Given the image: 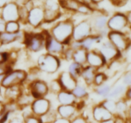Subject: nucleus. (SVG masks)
Here are the masks:
<instances>
[{
    "instance_id": "1",
    "label": "nucleus",
    "mask_w": 131,
    "mask_h": 123,
    "mask_svg": "<svg viewBox=\"0 0 131 123\" xmlns=\"http://www.w3.org/2000/svg\"><path fill=\"white\" fill-rule=\"evenodd\" d=\"M74 24V21L70 19L60 20L52 26L49 33L64 45L69 46L72 40Z\"/></svg>"
},
{
    "instance_id": "2",
    "label": "nucleus",
    "mask_w": 131,
    "mask_h": 123,
    "mask_svg": "<svg viewBox=\"0 0 131 123\" xmlns=\"http://www.w3.org/2000/svg\"><path fill=\"white\" fill-rule=\"evenodd\" d=\"M61 59L48 53L42 54L38 56L37 67L40 71L47 74H53L58 71L61 66Z\"/></svg>"
},
{
    "instance_id": "3",
    "label": "nucleus",
    "mask_w": 131,
    "mask_h": 123,
    "mask_svg": "<svg viewBox=\"0 0 131 123\" xmlns=\"http://www.w3.org/2000/svg\"><path fill=\"white\" fill-rule=\"evenodd\" d=\"M46 38V31L39 33H25L23 43L29 52L37 53L45 49Z\"/></svg>"
},
{
    "instance_id": "4",
    "label": "nucleus",
    "mask_w": 131,
    "mask_h": 123,
    "mask_svg": "<svg viewBox=\"0 0 131 123\" xmlns=\"http://www.w3.org/2000/svg\"><path fill=\"white\" fill-rule=\"evenodd\" d=\"M28 75V73L24 70L12 69L4 77L1 88L5 89L14 85H23L27 81Z\"/></svg>"
},
{
    "instance_id": "5",
    "label": "nucleus",
    "mask_w": 131,
    "mask_h": 123,
    "mask_svg": "<svg viewBox=\"0 0 131 123\" xmlns=\"http://www.w3.org/2000/svg\"><path fill=\"white\" fill-rule=\"evenodd\" d=\"M93 34H94V32L90 20L84 19L78 24H74L72 40L75 41H82Z\"/></svg>"
},
{
    "instance_id": "6",
    "label": "nucleus",
    "mask_w": 131,
    "mask_h": 123,
    "mask_svg": "<svg viewBox=\"0 0 131 123\" xmlns=\"http://www.w3.org/2000/svg\"><path fill=\"white\" fill-rule=\"evenodd\" d=\"M28 89L29 94L34 99L45 98L49 93L47 83L44 80L38 79L29 82Z\"/></svg>"
},
{
    "instance_id": "7",
    "label": "nucleus",
    "mask_w": 131,
    "mask_h": 123,
    "mask_svg": "<svg viewBox=\"0 0 131 123\" xmlns=\"http://www.w3.org/2000/svg\"><path fill=\"white\" fill-rule=\"evenodd\" d=\"M44 23V10L42 6H35L29 10L26 24L33 28H38Z\"/></svg>"
},
{
    "instance_id": "8",
    "label": "nucleus",
    "mask_w": 131,
    "mask_h": 123,
    "mask_svg": "<svg viewBox=\"0 0 131 123\" xmlns=\"http://www.w3.org/2000/svg\"><path fill=\"white\" fill-rule=\"evenodd\" d=\"M97 49L103 57L106 65L116 59L120 55V52L117 48L108 40L102 42L99 48Z\"/></svg>"
},
{
    "instance_id": "9",
    "label": "nucleus",
    "mask_w": 131,
    "mask_h": 123,
    "mask_svg": "<svg viewBox=\"0 0 131 123\" xmlns=\"http://www.w3.org/2000/svg\"><path fill=\"white\" fill-rule=\"evenodd\" d=\"M46 31L45 50L46 52L54 56H58L61 59V56L65 50V45L58 41L49 34L48 31Z\"/></svg>"
},
{
    "instance_id": "10",
    "label": "nucleus",
    "mask_w": 131,
    "mask_h": 123,
    "mask_svg": "<svg viewBox=\"0 0 131 123\" xmlns=\"http://www.w3.org/2000/svg\"><path fill=\"white\" fill-rule=\"evenodd\" d=\"M30 109L33 115L41 117L51 110V102L46 97L35 99L31 104Z\"/></svg>"
},
{
    "instance_id": "11",
    "label": "nucleus",
    "mask_w": 131,
    "mask_h": 123,
    "mask_svg": "<svg viewBox=\"0 0 131 123\" xmlns=\"http://www.w3.org/2000/svg\"><path fill=\"white\" fill-rule=\"evenodd\" d=\"M19 6L14 1L8 3L2 9L0 17L5 22L10 21H19Z\"/></svg>"
},
{
    "instance_id": "12",
    "label": "nucleus",
    "mask_w": 131,
    "mask_h": 123,
    "mask_svg": "<svg viewBox=\"0 0 131 123\" xmlns=\"http://www.w3.org/2000/svg\"><path fill=\"white\" fill-rule=\"evenodd\" d=\"M107 38L120 52L125 51L129 45L127 38L122 32L110 31Z\"/></svg>"
},
{
    "instance_id": "13",
    "label": "nucleus",
    "mask_w": 131,
    "mask_h": 123,
    "mask_svg": "<svg viewBox=\"0 0 131 123\" xmlns=\"http://www.w3.org/2000/svg\"><path fill=\"white\" fill-rule=\"evenodd\" d=\"M86 65L94 68L99 71V69L106 66V64L98 49L94 48L87 52Z\"/></svg>"
},
{
    "instance_id": "14",
    "label": "nucleus",
    "mask_w": 131,
    "mask_h": 123,
    "mask_svg": "<svg viewBox=\"0 0 131 123\" xmlns=\"http://www.w3.org/2000/svg\"><path fill=\"white\" fill-rule=\"evenodd\" d=\"M62 90L72 92L78 84V80L74 79L67 71H63L57 78Z\"/></svg>"
},
{
    "instance_id": "15",
    "label": "nucleus",
    "mask_w": 131,
    "mask_h": 123,
    "mask_svg": "<svg viewBox=\"0 0 131 123\" xmlns=\"http://www.w3.org/2000/svg\"><path fill=\"white\" fill-rule=\"evenodd\" d=\"M127 18L122 14H116L108 19L107 27L111 31L122 32L126 26Z\"/></svg>"
},
{
    "instance_id": "16",
    "label": "nucleus",
    "mask_w": 131,
    "mask_h": 123,
    "mask_svg": "<svg viewBox=\"0 0 131 123\" xmlns=\"http://www.w3.org/2000/svg\"><path fill=\"white\" fill-rule=\"evenodd\" d=\"M92 116L93 119L96 122L100 123L113 118V114L109 112L101 103L95 105L92 110Z\"/></svg>"
},
{
    "instance_id": "17",
    "label": "nucleus",
    "mask_w": 131,
    "mask_h": 123,
    "mask_svg": "<svg viewBox=\"0 0 131 123\" xmlns=\"http://www.w3.org/2000/svg\"><path fill=\"white\" fill-rule=\"evenodd\" d=\"M24 85V84H23ZM22 85H14L5 88L3 94L4 100L6 101V103H16L23 93V86Z\"/></svg>"
},
{
    "instance_id": "18",
    "label": "nucleus",
    "mask_w": 131,
    "mask_h": 123,
    "mask_svg": "<svg viewBox=\"0 0 131 123\" xmlns=\"http://www.w3.org/2000/svg\"><path fill=\"white\" fill-rule=\"evenodd\" d=\"M108 18L105 14L102 12L95 14L90 20L94 34H97L101 31L107 28Z\"/></svg>"
},
{
    "instance_id": "19",
    "label": "nucleus",
    "mask_w": 131,
    "mask_h": 123,
    "mask_svg": "<svg viewBox=\"0 0 131 123\" xmlns=\"http://www.w3.org/2000/svg\"><path fill=\"white\" fill-rule=\"evenodd\" d=\"M56 111L58 117L71 120L76 116L78 110L75 105H59Z\"/></svg>"
},
{
    "instance_id": "20",
    "label": "nucleus",
    "mask_w": 131,
    "mask_h": 123,
    "mask_svg": "<svg viewBox=\"0 0 131 123\" xmlns=\"http://www.w3.org/2000/svg\"><path fill=\"white\" fill-rule=\"evenodd\" d=\"M24 34L25 33L20 31L15 33H8V32H3L0 33V40L2 42L3 45L11 44L16 42H24Z\"/></svg>"
},
{
    "instance_id": "21",
    "label": "nucleus",
    "mask_w": 131,
    "mask_h": 123,
    "mask_svg": "<svg viewBox=\"0 0 131 123\" xmlns=\"http://www.w3.org/2000/svg\"><path fill=\"white\" fill-rule=\"evenodd\" d=\"M98 70L95 68L88 65H85L83 67L82 72L81 73L80 79L84 82L86 86H92L93 84V80H94L95 75Z\"/></svg>"
},
{
    "instance_id": "22",
    "label": "nucleus",
    "mask_w": 131,
    "mask_h": 123,
    "mask_svg": "<svg viewBox=\"0 0 131 123\" xmlns=\"http://www.w3.org/2000/svg\"><path fill=\"white\" fill-rule=\"evenodd\" d=\"M56 99L60 105H76L79 102L72 92L65 90L56 94Z\"/></svg>"
},
{
    "instance_id": "23",
    "label": "nucleus",
    "mask_w": 131,
    "mask_h": 123,
    "mask_svg": "<svg viewBox=\"0 0 131 123\" xmlns=\"http://www.w3.org/2000/svg\"><path fill=\"white\" fill-rule=\"evenodd\" d=\"M103 39L104 38L99 34H93L83 40L81 41V48H84L87 51L94 49L95 45L102 43Z\"/></svg>"
},
{
    "instance_id": "24",
    "label": "nucleus",
    "mask_w": 131,
    "mask_h": 123,
    "mask_svg": "<svg viewBox=\"0 0 131 123\" xmlns=\"http://www.w3.org/2000/svg\"><path fill=\"white\" fill-rule=\"evenodd\" d=\"M34 100L35 99L33 98V96L29 94V92L28 91L26 93V92H24V91H23V94L20 95V96L19 97V99L17 100L16 104L17 105L19 109V108L23 109V108H26V107H29Z\"/></svg>"
},
{
    "instance_id": "25",
    "label": "nucleus",
    "mask_w": 131,
    "mask_h": 123,
    "mask_svg": "<svg viewBox=\"0 0 131 123\" xmlns=\"http://www.w3.org/2000/svg\"><path fill=\"white\" fill-rule=\"evenodd\" d=\"M72 93L78 101H84V100L88 98V91L86 85L85 84L84 85L80 84L79 82L78 85L72 91Z\"/></svg>"
},
{
    "instance_id": "26",
    "label": "nucleus",
    "mask_w": 131,
    "mask_h": 123,
    "mask_svg": "<svg viewBox=\"0 0 131 123\" xmlns=\"http://www.w3.org/2000/svg\"><path fill=\"white\" fill-rule=\"evenodd\" d=\"M88 51L83 48H78L74 52L72 61L83 66L86 65V56Z\"/></svg>"
},
{
    "instance_id": "27",
    "label": "nucleus",
    "mask_w": 131,
    "mask_h": 123,
    "mask_svg": "<svg viewBox=\"0 0 131 123\" xmlns=\"http://www.w3.org/2000/svg\"><path fill=\"white\" fill-rule=\"evenodd\" d=\"M84 66H83L80 64L72 61L71 63L69 65V67H68L67 71L74 79L79 81V79H80L81 77V73Z\"/></svg>"
},
{
    "instance_id": "28",
    "label": "nucleus",
    "mask_w": 131,
    "mask_h": 123,
    "mask_svg": "<svg viewBox=\"0 0 131 123\" xmlns=\"http://www.w3.org/2000/svg\"><path fill=\"white\" fill-rule=\"evenodd\" d=\"M111 88L110 85L106 84V83L99 86L94 87V91L99 96L102 98H107L111 92Z\"/></svg>"
},
{
    "instance_id": "29",
    "label": "nucleus",
    "mask_w": 131,
    "mask_h": 123,
    "mask_svg": "<svg viewBox=\"0 0 131 123\" xmlns=\"http://www.w3.org/2000/svg\"><path fill=\"white\" fill-rule=\"evenodd\" d=\"M101 105L104 107L106 109H107L109 112H111L112 114L114 115L116 114V102H115L113 99L110 98H106L102 102H100Z\"/></svg>"
},
{
    "instance_id": "30",
    "label": "nucleus",
    "mask_w": 131,
    "mask_h": 123,
    "mask_svg": "<svg viewBox=\"0 0 131 123\" xmlns=\"http://www.w3.org/2000/svg\"><path fill=\"white\" fill-rule=\"evenodd\" d=\"M107 80V76L105 73L102 72V71H97L95 75L93 85L94 87L99 86V85L105 84Z\"/></svg>"
},
{
    "instance_id": "31",
    "label": "nucleus",
    "mask_w": 131,
    "mask_h": 123,
    "mask_svg": "<svg viewBox=\"0 0 131 123\" xmlns=\"http://www.w3.org/2000/svg\"><path fill=\"white\" fill-rule=\"evenodd\" d=\"M20 31V25L19 21H10L6 22L5 31L8 33H15Z\"/></svg>"
},
{
    "instance_id": "32",
    "label": "nucleus",
    "mask_w": 131,
    "mask_h": 123,
    "mask_svg": "<svg viewBox=\"0 0 131 123\" xmlns=\"http://www.w3.org/2000/svg\"><path fill=\"white\" fill-rule=\"evenodd\" d=\"M76 12L79 13V14H81V15H92V14L94 12V10L92 8H91L89 6L81 3L80 4V5H79V8H78Z\"/></svg>"
},
{
    "instance_id": "33",
    "label": "nucleus",
    "mask_w": 131,
    "mask_h": 123,
    "mask_svg": "<svg viewBox=\"0 0 131 123\" xmlns=\"http://www.w3.org/2000/svg\"><path fill=\"white\" fill-rule=\"evenodd\" d=\"M49 92H51V93L56 94H57L59 92L62 90L60 82L57 79L52 80L50 82V84L49 85Z\"/></svg>"
},
{
    "instance_id": "34",
    "label": "nucleus",
    "mask_w": 131,
    "mask_h": 123,
    "mask_svg": "<svg viewBox=\"0 0 131 123\" xmlns=\"http://www.w3.org/2000/svg\"><path fill=\"white\" fill-rule=\"evenodd\" d=\"M12 63L10 61H3L0 62V75H6L8 72L12 70Z\"/></svg>"
},
{
    "instance_id": "35",
    "label": "nucleus",
    "mask_w": 131,
    "mask_h": 123,
    "mask_svg": "<svg viewBox=\"0 0 131 123\" xmlns=\"http://www.w3.org/2000/svg\"><path fill=\"white\" fill-rule=\"evenodd\" d=\"M74 51L69 46H65V50L61 56V59H63L65 61H72L73 54Z\"/></svg>"
},
{
    "instance_id": "36",
    "label": "nucleus",
    "mask_w": 131,
    "mask_h": 123,
    "mask_svg": "<svg viewBox=\"0 0 131 123\" xmlns=\"http://www.w3.org/2000/svg\"><path fill=\"white\" fill-rule=\"evenodd\" d=\"M124 91H125V88L124 86H122V85H118V86L114 88L113 89H111V92H110V94H109L108 97L107 98L113 99V98H116V97L121 95L124 93Z\"/></svg>"
},
{
    "instance_id": "37",
    "label": "nucleus",
    "mask_w": 131,
    "mask_h": 123,
    "mask_svg": "<svg viewBox=\"0 0 131 123\" xmlns=\"http://www.w3.org/2000/svg\"><path fill=\"white\" fill-rule=\"evenodd\" d=\"M127 105L123 101H119V102H116V114L115 115L117 114V116H121L122 114L125 113L127 110ZM114 115V116H115Z\"/></svg>"
},
{
    "instance_id": "38",
    "label": "nucleus",
    "mask_w": 131,
    "mask_h": 123,
    "mask_svg": "<svg viewBox=\"0 0 131 123\" xmlns=\"http://www.w3.org/2000/svg\"><path fill=\"white\" fill-rule=\"evenodd\" d=\"M24 123H42L40 117L35 116L33 114L23 118Z\"/></svg>"
},
{
    "instance_id": "39",
    "label": "nucleus",
    "mask_w": 131,
    "mask_h": 123,
    "mask_svg": "<svg viewBox=\"0 0 131 123\" xmlns=\"http://www.w3.org/2000/svg\"><path fill=\"white\" fill-rule=\"evenodd\" d=\"M88 121L86 117L83 115L75 116L70 120V123H88Z\"/></svg>"
},
{
    "instance_id": "40",
    "label": "nucleus",
    "mask_w": 131,
    "mask_h": 123,
    "mask_svg": "<svg viewBox=\"0 0 131 123\" xmlns=\"http://www.w3.org/2000/svg\"><path fill=\"white\" fill-rule=\"evenodd\" d=\"M3 61H10L9 52H0V62H3Z\"/></svg>"
},
{
    "instance_id": "41",
    "label": "nucleus",
    "mask_w": 131,
    "mask_h": 123,
    "mask_svg": "<svg viewBox=\"0 0 131 123\" xmlns=\"http://www.w3.org/2000/svg\"><path fill=\"white\" fill-rule=\"evenodd\" d=\"M52 123H70V120L58 117L57 118L54 120V121Z\"/></svg>"
},
{
    "instance_id": "42",
    "label": "nucleus",
    "mask_w": 131,
    "mask_h": 123,
    "mask_svg": "<svg viewBox=\"0 0 131 123\" xmlns=\"http://www.w3.org/2000/svg\"><path fill=\"white\" fill-rule=\"evenodd\" d=\"M8 123H24V122L23 119H20L17 117H15L10 119L8 121Z\"/></svg>"
},
{
    "instance_id": "43",
    "label": "nucleus",
    "mask_w": 131,
    "mask_h": 123,
    "mask_svg": "<svg viewBox=\"0 0 131 123\" xmlns=\"http://www.w3.org/2000/svg\"><path fill=\"white\" fill-rule=\"evenodd\" d=\"M6 111V103L3 101L0 100V114H3Z\"/></svg>"
},
{
    "instance_id": "44",
    "label": "nucleus",
    "mask_w": 131,
    "mask_h": 123,
    "mask_svg": "<svg viewBox=\"0 0 131 123\" xmlns=\"http://www.w3.org/2000/svg\"><path fill=\"white\" fill-rule=\"evenodd\" d=\"M5 26H6V22L0 17V33L5 31Z\"/></svg>"
},
{
    "instance_id": "45",
    "label": "nucleus",
    "mask_w": 131,
    "mask_h": 123,
    "mask_svg": "<svg viewBox=\"0 0 131 123\" xmlns=\"http://www.w3.org/2000/svg\"><path fill=\"white\" fill-rule=\"evenodd\" d=\"M124 81L125 84H127V85L131 84V73L125 75V77H124Z\"/></svg>"
},
{
    "instance_id": "46",
    "label": "nucleus",
    "mask_w": 131,
    "mask_h": 123,
    "mask_svg": "<svg viewBox=\"0 0 131 123\" xmlns=\"http://www.w3.org/2000/svg\"><path fill=\"white\" fill-rule=\"evenodd\" d=\"M30 1H31V0H15L14 2L16 3L19 6H23V5H26Z\"/></svg>"
},
{
    "instance_id": "47",
    "label": "nucleus",
    "mask_w": 131,
    "mask_h": 123,
    "mask_svg": "<svg viewBox=\"0 0 131 123\" xmlns=\"http://www.w3.org/2000/svg\"><path fill=\"white\" fill-rule=\"evenodd\" d=\"M111 1L113 5H116V6H120L123 3L124 0H111Z\"/></svg>"
},
{
    "instance_id": "48",
    "label": "nucleus",
    "mask_w": 131,
    "mask_h": 123,
    "mask_svg": "<svg viewBox=\"0 0 131 123\" xmlns=\"http://www.w3.org/2000/svg\"><path fill=\"white\" fill-rule=\"evenodd\" d=\"M9 2L8 0H0V8L2 9Z\"/></svg>"
},
{
    "instance_id": "49",
    "label": "nucleus",
    "mask_w": 131,
    "mask_h": 123,
    "mask_svg": "<svg viewBox=\"0 0 131 123\" xmlns=\"http://www.w3.org/2000/svg\"><path fill=\"white\" fill-rule=\"evenodd\" d=\"M100 123H115V120L113 119H113H111L107 120V121H103V122H101Z\"/></svg>"
},
{
    "instance_id": "50",
    "label": "nucleus",
    "mask_w": 131,
    "mask_h": 123,
    "mask_svg": "<svg viewBox=\"0 0 131 123\" xmlns=\"http://www.w3.org/2000/svg\"><path fill=\"white\" fill-rule=\"evenodd\" d=\"M102 1H103V0H92V2H93L94 4H95V5H98L99 3L102 2Z\"/></svg>"
},
{
    "instance_id": "51",
    "label": "nucleus",
    "mask_w": 131,
    "mask_h": 123,
    "mask_svg": "<svg viewBox=\"0 0 131 123\" xmlns=\"http://www.w3.org/2000/svg\"><path fill=\"white\" fill-rule=\"evenodd\" d=\"M5 75H0V87L1 88V84H2L3 80L4 77H5Z\"/></svg>"
},
{
    "instance_id": "52",
    "label": "nucleus",
    "mask_w": 131,
    "mask_h": 123,
    "mask_svg": "<svg viewBox=\"0 0 131 123\" xmlns=\"http://www.w3.org/2000/svg\"><path fill=\"white\" fill-rule=\"evenodd\" d=\"M127 95L129 96V97H130V98H131V89H130V90L129 91H128V93H127Z\"/></svg>"
},
{
    "instance_id": "53",
    "label": "nucleus",
    "mask_w": 131,
    "mask_h": 123,
    "mask_svg": "<svg viewBox=\"0 0 131 123\" xmlns=\"http://www.w3.org/2000/svg\"><path fill=\"white\" fill-rule=\"evenodd\" d=\"M2 46H3V44H2V42H1V40H0V48H1V47H2Z\"/></svg>"
},
{
    "instance_id": "54",
    "label": "nucleus",
    "mask_w": 131,
    "mask_h": 123,
    "mask_svg": "<svg viewBox=\"0 0 131 123\" xmlns=\"http://www.w3.org/2000/svg\"><path fill=\"white\" fill-rule=\"evenodd\" d=\"M129 116H130V117L131 118V107L130 108V110H129Z\"/></svg>"
},
{
    "instance_id": "55",
    "label": "nucleus",
    "mask_w": 131,
    "mask_h": 123,
    "mask_svg": "<svg viewBox=\"0 0 131 123\" xmlns=\"http://www.w3.org/2000/svg\"><path fill=\"white\" fill-rule=\"evenodd\" d=\"M0 96H1V88L0 87Z\"/></svg>"
}]
</instances>
